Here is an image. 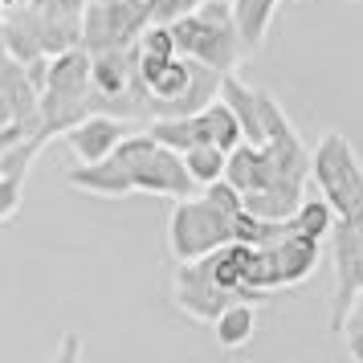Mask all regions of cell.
Instances as JSON below:
<instances>
[{
	"label": "cell",
	"mask_w": 363,
	"mask_h": 363,
	"mask_svg": "<svg viewBox=\"0 0 363 363\" xmlns=\"http://www.w3.org/2000/svg\"><path fill=\"white\" fill-rule=\"evenodd\" d=\"M115 155L131 167L135 192L167 196V200H184L196 192V180H192V172L184 164V151L160 143L151 131H131L115 147Z\"/></svg>",
	"instance_id": "3"
},
{
	"label": "cell",
	"mask_w": 363,
	"mask_h": 363,
	"mask_svg": "<svg viewBox=\"0 0 363 363\" xmlns=\"http://www.w3.org/2000/svg\"><path fill=\"white\" fill-rule=\"evenodd\" d=\"M311 176L318 180L323 196L330 200L339 220L363 237V164L355 147L347 143V135L339 131L323 135V143L311 155Z\"/></svg>",
	"instance_id": "4"
},
{
	"label": "cell",
	"mask_w": 363,
	"mask_h": 363,
	"mask_svg": "<svg viewBox=\"0 0 363 363\" xmlns=\"http://www.w3.org/2000/svg\"><path fill=\"white\" fill-rule=\"evenodd\" d=\"M147 25V0H90L82 13V41L90 53L127 50Z\"/></svg>",
	"instance_id": "6"
},
{
	"label": "cell",
	"mask_w": 363,
	"mask_h": 363,
	"mask_svg": "<svg viewBox=\"0 0 363 363\" xmlns=\"http://www.w3.org/2000/svg\"><path fill=\"white\" fill-rule=\"evenodd\" d=\"M200 0H147V17L155 25H176L180 17H188Z\"/></svg>",
	"instance_id": "19"
},
{
	"label": "cell",
	"mask_w": 363,
	"mask_h": 363,
	"mask_svg": "<svg viewBox=\"0 0 363 363\" xmlns=\"http://www.w3.org/2000/svg\"><path fill=\"white\" fill-rule=\"evenodd\" d=\"M335 220H339V213L330 208V200H311L302 196V204L294 208V216L286 220L290 225V233H298V237H311V241H327L330 229H335Z\"/></svg>",
	"instance_id": "16"
},
{
	"label": "cell",
	"mask_w": 363,
	"mask_h": 363,
	"mask_svg": "<svg viewBox=\"0 0 363 363\" xmlns=\"http://www.w3.org/2000/svg\"><path fill=\"white\" fill-rule=\"evenodd\" d=\"M274 13H278V0H233V17H237V29H241L245 53L265 41L269 25H274Z\"/></svg>",
	"instance_id": "15"
},
{
	"label": "cell",
	"mask_w": 363,
	"mask_h": 363,
	"mask_svg": "<svg viewBox=\"0 0 363 363\" xmlns=\"http://www.w3.org/2000/svg\"><path fill=\"white\" fill-rule=\"evenodd\" d=\"M21 0H0V9H17Z\"/></svg>",
	"instance_id": "22"
},
{
	"label": "cell",
	"mask_w": 363,
	"mask_h": 363,
	"mask_svg": "<svg viewBox=\"0 0 363 363\" xmlns=\"http://www.w3.org/2000/svg\"><path fill=\"white\" fill-rule=\"evenodd\" d=\"M220 99L229 102V111L237 115L241 123V135H245V143H265V118H262V99H257V90L245 86L237 74H220Z\"/></svg>",
	"instance_id": "13"
},
{
	"label": "cell",
	"mask_w": 363,
	"mask_h": 363,
	"mask_svg": "<svg viewBox=\"0 0 363 363\" xmlns=\"http://www.w3.org/2000/svg\"><path fill=\"white\" fill-rule=\"evenodd\" d=\"M66 184L78 188V192H90V196H131L135 180H131V167L118 160L115 151L99 160V164H78L66 172Z\"/></svg>",
	"instance_id": "10"
},
{
	"label": "cell",
	"mask_w": 363,
	"mask_h": 363,
	"mask_svg": "<svg viewBox=\"0 0 363 363\" xmlns=\"http://www.w3.org/2000/svg\"><path fill=\"white\" fill-rule=\"evenodd\" d=\"M184 164H188V172H192L196 188H208L213 180H220V176H225L229 151H225V147H216V143H196V147H188V151H184Z\"/></svg>",
	"instance_id": "17"
},
{
	"label": "cell",
	"mask_w": 363,
	"mask_h": 363,
	"mask_svg": "<svg viewBox=\"0 0 363 363\" xmlns=\"http://www.w3.org/2000/svg\"><path fill=\"white\" fill-rule=\"evenodd\" d=\"M135 50L139 53H155V57H172V53H180L176 50V33H172V25H155V21L139 33Z\"/></svg>",
	"instance_id": "18"
},
{
	"label": "cell",
	"mask_w": 363,
	"mask_h": 363,
	"mask_svg": "<svg viewBox=\"0 0 363 363\" xmlns=\"http://www.w3.org/2000/svg\"><path fill=\"white\" fill-rule=\"evenodd\" d=\"M127 135H131V127H127L123 118L94 115V111H90L82 123H74L69 131H62V139H66V147L74 151L78 164H99V160H106Z\"/></svg>",
	"instance_id": "9"
},
{
	"label": "cell",
	"mask_w": 363,
	"mask_h": 363,
	"mask_svg": "<svg viewBox=\"0 0 363 363\" xmlns=\"http://www.w3.org/2000/svg\"><path fill=\"white\" fill-rule=\"evenodd\" d=\"M21 176H0V225L4 220H13L21 208Z\"/></svg>",
	"instance_id": "20"
},
{
	"label": "cell",
	"mask_w": 363,
	"mask_h": 363,
	"mask_svg": "<svg viewBox=\"0 0 363 363\" xmlns=\"http://www.w3.org/2000/svg\"><path fill=\"white\" fill-rule=\"evenodd\" d=\"M233 290H225L213 278V265L208 257L196 262H176V278H172V302L180 306L192 323H216V314L233 302Z\"/></svg>",
	"instance_id": "7"
},
{
	"label": "cell",
	"mask_w": 363,
	"mask_h": 363,
	"mask_svg": "<svg viewBox=\"0 0 363 363\" xmlns=\"http://www.w3.org/2000/svg\"><path fill=\"white\" fill-rule=\"evenodd\" d=\"M253 330H257V311H253V302H249V298H233L229 306L216 314V323H213L216 343L225 347V351L245 347L249 339H253Z\"/></svg>",
	"instance_id": "14"
},
{
	"label": "cell",
	"mask_w": 363,
	"mask_h": 363,
	"mask_svg": "<svg viewBox=\"0 0 363 363\" xmlns=\"http://www.w3.org/2000/svg\"><path fill=\"white\" fill-rule=\"evenodd\" d=\"M302 196H306V184L302 180H269L265 188L245 192L241 204H245V213L262 216V220H290L294 208L302 204Z\"/></svg>",
	"instance_id": "12"
},
{
	"label": "cell",
	"mask_w": 363,
	"mask_h": 363,
	"mask_svg": "<svg viewBox=\"0 0 363 363\" xmlns=\"http://www.w3.org/2000/svg\"><path fill=\"white\" fill-rule=\"evenodd\" d=\"M233 216L237 213L213 204L204 192L176 200L172 216H167V253H172V262H196V257H208L220 245H229Z\"/></svg>",
	"instance_id": "5"
},
{
	"label": "cell",
	"mask_w": 363,
	"mask_h": 363,
	"mask_svg": "<svg viewBox=\"0 0 363 363\" xmlns=\"http://www.w3.org/2000/svg\"><path fill=\"white\" fill-rule=\"evenodd\" d=\"M90 82H94V94L99 99H123L131 86H139V66L127 50H102L90 53Z\"/></svg>",
	"instance_id": "11"
},
{
	"label": "cell",
	"mask_w": 363,
	"mask_h": 363,
	"mask_svg": "<svg viewBox=\"0 0 363 363\" xmlns=\"http://www.w3.org/2000/svg\"><path fill=\"white\" fill-rule=\"evenodd\" d=\"M172 33H176V50L184 57H196L220 74L237 69V57L245 53L237 17H233V0H200L188 17L172 25Z\"/></svg>",
	"instance_id": "1"
},
{
	"label": "cell",
	"mask_w": 363,
	"mask_h": 363,
	"mask_svg": "<svg viewBox=\"0 0 363 363\" xmlns=\"http://www.w3.org/2000/svg\"><path fill=\"white\" fill-rule=\"evenodd\" d=\"M74 355H78V339L66 335V343H62V351H57V359H74Z\"/></svg>",
	"instance_id": "21"
},
{
	"label": "cell",
	"mask_w": 363,
	"mask_h": 363,
	"mask_svg": "<svg viewBox=\"0 0 363 363\" xmlns=\"http://www.w3.org/2000/svg\"><path fill=\"white\" fill-rule=\"evenodd\" d=\"M323 262V241H311V237H298V233H286L269 245H253L245 265V281H241V298H262L274 294V290H286V286H298L306 281Z\"/></svg>",
	"instance_id": "2"
},
{
	"label": "cell",
	"mask_w": 363,
	"mask_h": 363,
	"mask_svg": "<svg viewBox=\"0 0 363 363\" xmlns=\"http://www.w3.org/2000/svg\"><path fill=\"white\" fill-rule=\"evenodd\" d=\"M330 257H335V311H330V330L343 335V323L355 298L363 294V237L351 225L335 220L330 229Z\"/></svg>",
	"instance_id": "8"
}]
</instances>
